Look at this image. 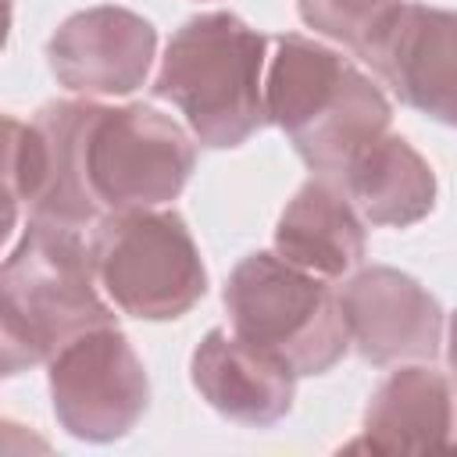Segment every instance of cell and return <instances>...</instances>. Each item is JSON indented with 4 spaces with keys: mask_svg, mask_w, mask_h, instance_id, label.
<instances>
[{
    "mask_svg": "<svg viewBox=\"0 0 457 457\" xmlns=\"http://www.w3.org/2000/svg\"><path fill=\"white\" fill-rule=\"evenodd\" d=\"M268 121L278 125L314 175L339 179L350 157L389 132L382 86L339 50L300 32L271 39L264 68Z\"/></svg>",
    "mask_w": 457,
    "mask_h": 457,
    "instance_id": "obj_1",
    "label": "cell"
},
{
    "mask_svg": "<svg viewBox=\"0 0 457 457\" xmlns=\"http://www.w3.org/2000/svg\"><path fill=\"white\" fill-rule=\"evenodd\" d=\"M82 228L29 218L0 268V361L18 375L50 361L82 332L118 325L100 296Z\"/></svg>",
    "mask_w": 457,
    "mask_h": 457,
    "instance_id": "obj_2",
    "label": "cell"
},
{
    "mask_svg": "<svg viewBox=\"0 0 457 457\" xmlns=\"http://www.w3.org/2000/svg\"><path fill=\"white\" fill-rule=\"evenodd\" d=\"M268 46L271 39L232 11L193 14L168 39L154 96L179 107L189 132L204 146H243L268 125Z\"/></svg>",
    "mask_w": 457,
    "mask_h": 457,
    "instance_id": "obj_3",
    "label": "cell"
},
{
    "mask_svg": "<svg viewBox=\"0 0 457 457\" xmlns=\"http://www.w3.org/2000/svg\"><path fill=\"white\" fill-rule=\"evenodd\" d=\"M228 325L239 339L275 353L296 375H325L350 350L339 293L275 250L246 253L225 282Z\"/></svg>",
    "mask_w": 457,
    "mask_h": 457,
    "instance_id": "obj_4",
    "label": "cell"
},
{
    "mask_svg": "<svg viewBox=\"0 0 457 457\" xmlns=\"http://www.w3.org/2000/svg\"><path fill=\"white\" fill-rule=\"evenodd\" d=\"M93 271L104 296L129 318L171 321L207 293V268L179 211H111L93 225Z\"/></svg>",
    "mask_w": 457,
    "mask_h": 457,
    "instance_id": "obj_5",
    "label": "cell"
},
{
    "mask_svg": "<svg viewBox=\"0 0 457 457\" xmlns=\"http://www.w3.org/2000/svg\"><path fill=\"white\" fill-rule=\"evenodd\" d=\"M196 168L189 132L150 104L104 107L89 104L82 125V179L100 207H164L171 204Z\"/></svg>",
    "mask_w": 457,
    "mask_h": 457,
    "instance_id": "obj_6",
    "label": "cell"
},
{
    "mask_svg": "<svg viewBox=\"0 0 457 457\" xmlns=\"http://www.w3.org/2000/svg\"><path fill=\"white\" fill-rule=\"evenodd\" d=\"M89 100H50L32 121L4 118V193L7 228L18 225V211L29 218L86 228L104 214L93 204L82 179V125Z\"/></svg>",
    "mask_w": 457,
    "mask_h": 457,
    "instance_id": "obj_7",
    "label": "cell"
},
{
    "mask_svg": "<svg viewBox=\"0 0 457 457\" xmlns=\"http://www.w3.org/2000/svg\"><path fill=\"white\" fill-rule=\"evenodd\" d=\"M50 403L61 428L86 443L129 436L150 407V378L118 325L82 332L50 361Z\"/></svg>",
    "mask_w": 457,
    "mask_h": 457,
    "instance_id": "obj_8",
    "label": "cell"
},
{
    "mask_svg": "<svg viewBox=\"0 0 457 457\" xmlns=\"http://www.w3.org/2000/svg\"><path fill=\"white\" fill-rule=\"evenodd\" d=\"M339 303L350 343L371 368L432 361L439 353L443 307L414 275L389 264L361 268L346 278Z\"/></svg>",
    "mask_w": 457,
    "mask_h": 457,
    "instance_id": "obj_9",
    "label": "cell"
},
{
    "mask_svg": "<svg viewBox=\"0 0 457 457\" xmlns=\"http://www.w3.org/2000/svg\"><path fill=\"white\" fill-rule=\"evenodd\" d=\"M361 61L400 104L457 129V11L403 4Z\"/></svg>",
    "mask_w": 457,
    "mask_h": 457,
    "instance_id": "obj_10",
    "label": "cell"
},
{
    "mask_svg": "<svg viewBox=\"0 0 457 457\" xmlns=\"http://www.w3.org/2000/svg\"><path fill=\"white\" fill-rule=\"evenodd\" d=\"M157 29L114 4L75 11L46 43L54 79L79 96H129L150 75Z\"/></svg>",
    "mask_w": 457,
    "mask_h": 457,
    "instance_id": "obj_11",
    "label": "cell"
},
{
    "mask_svg": "<svg viewBox=\"0 0 457 457\" xmlns=\"http://www.w3.org/2000/svg\"><path fill=\"white\" fill-rule=\"evenodd\" d=\"M196 393L228 421L271 428L293 411L296 371L275 353L239 339L228 328H211L189 364Z\"/></svg>",
    "mask_w": 457,
    "mask_h": 457,
    "instance_id": "obj_12",
    "label": "cell"
},
{
    "mask_svg": "<svg viewBox=\"0 0 457 457\" xmlns=\"http://www.w3.org/2000/svg\"><path fill=\"white\" fill-rule=\"evenodd\" d=\"M371 453L457 450L453 382L432 364H407L386 375L364 407V443Z\"/></svg>",
    "mask_w": 457,
    "mask_h": 457,
    "instance_id": "obj_13",
    "label": "cell"
},
{
    "mask_svg": "<svg viewBox=\"0 0 457 457\" xmlns=\"http://www.w3.org/2000/svg\"><path fill=\"white\" fill-rule=\"evenodd\" d=\"M368 250L364 218L346 196V189L328 179H307L275 225V253L289 264L321 275V278H346L361 268Z\"/></svg>",
    "mask_w": 457,
    "mask_h": 457,
    "instance_id": "obj_14",
    "label": "cell"
},
{
    "mask_svg": "<svg viewBox=\"0 0 457 457\" xmlns=\"http://www.w3.org/2000/svg\"><path fill=\"white\" fill-rule=\"evenodd\" d=\"M336 182L346 189L361 218L382 228H407L428 218L439 189L432 164L393 132L361 146Z\"/></svg>",
    "mask_w": 457,
    "mask_h": 457,
    "instance_id": "obj_15",
    "label": "cell"
},
{
    "mask_svg": "<svg viewBox=\"0 0 457 457\" xmlns=\"http://www.w3.org/2000/svg\"><path fill=\"white\" fill-rule=\"evenodd\" d=\"M407 0H296L303 25L350 46L357 57Z\"/></svg>",
    "mask_w": 457,
    "mask_h": 457,
    "instance_id": "obj_16",
    "label": "cell"
}]
</instances>
